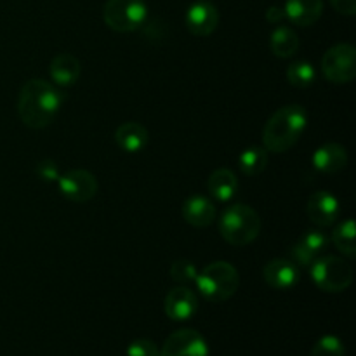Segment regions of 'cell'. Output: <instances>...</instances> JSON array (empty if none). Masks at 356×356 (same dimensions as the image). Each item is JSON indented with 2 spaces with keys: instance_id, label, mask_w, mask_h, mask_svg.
<instances>
[{
  "instance_id": "6da1fadb",
  "label": "cell",
  "mask_w": 356,
  "mask_h": 356,
  "mask_svg": "<svg viewBox=\"0 0 356 356\" xmlns=\"http://www.w3.org/2000/svg\"><path fill=\"white\" fill-rule=\"evenodd\" d=\"M63 104V94L54 83L31 79L21 87L17 96L19 120L30 129H45L54 122Z\"/></svg>"
},
{
  "instance_id": "7a4b0ae2",
  "label": "cell",
  "mask_w": 356,
  "mask_h": 356,
  "mask_svg": "<svg viewBox=\"0 0 356 356\" xmlns=\"http://www.w3.org/2000/svg\"><path fill=\"white\" fill-rule=\"evenodd\" d=\"M308 125V113L301 104H287L275 111L263 129V145L266 152L285 153L301 139Z\"/></svg>"
},
{
  "instance_id": "3957f363",
  "label": "cell",
  "mask_w": 356,
  "mask_h": 356,
  "mask_svg": "<svg viewBox=\"0 0 356 356\" xmlns=\"http://www.w3.org/2000/svg\"><path fill=\"white\" fill-rule=\"evenodd\" d=\"M195 284L198 292L209 302H225L238 291L240 275L233 264L226 261H216L198 271Z\"/></svg>"
},
{
  "instance_id": "277c9868",
  "label": "cell",
  "mask_w": 356,
  "mask_h": 356,
  "mask_svg": "<svg viewBox=\"0 0 356 356\" xmlns=\"http://www.w3.org/2000/svg\"><path fill=\"white\" fill-rule=\"evenodd\" d=\"M219 233L233 247L252 243L261 233V218L250 205L235 204L219 219Z\"/></svg>"
},
{
  "instance_id": "5b68a950",
  "label": "cell",
  "mask_w": 356,
  "mask_h": 356,
  "mask_svg": "<svg viewBox=\"0 0 356 356\" xmlns=\"http://www.w3.org/2000/svg\"><path fill=\"white\" fill-rule=\"evenodd\" d=\"M309 275L320 291L330 294L344 292L353 284V270L350 263L337 256L316 257L309 266Z\"/></svg>"
},
{
  "instance_id": "8992f818",
  "label": "cell",
  "mask_w": 356,
  "mask_h": 356,
  "mask_svg": "<svg viewBox=\"0 0 356 356\" xmlns=\"http://www.w3.org/2000/svg\"><path fill=\"white\" fill-rule=\"evenodd\" d=\"M148 7L145 0H106L103 19L108 28L120 33H131L146 23Z\"/></svg>"
},
{
  "instance_id": "52a82bcc",
  "label": "cell",
  "mask_w": 356,
  "mask_h": 356,
  "mask_svg": "<svg viewBox=\"0 0 356 356\" xmlns=\"http://www.w3.org/2000/svg\"><path fill=\"white\" fill-rule=\"evenodd\" d=\"M322 72L329 82L350 83L356 76V49L351 44H336L323 54Z\"/></svg>"
},
{
  "instance_id": "ba28073f",
  "label": "cell",
  "mask_w": 356,
  "mask_h": 356,
  "mask_svg": "<svg viewBox=\"0 0 356 356\" xmlns=\"http://www.w3.org/2000/svg\"><path fill=\"white\" fill-rule=\"evenodd\" d=\"M58 186L63 197L75 204H86L92 200L97 193L96 176L83 169H73L59 176Z\"/></svg>"
},
{
  "instance_id": "9c48e42d",
  "label": "cell",
  "mask_w": 356,
  "mask_h": 356,
  "mask_svg": "<svg viewBox=\"0 0 356 356\" xmlns=\"http://www.w3.org/2000/svg\"><path fill=\"white\" fill-rule=\"evenodd\" d=\"M159 356H209V344L198 330L179 329L167 337Z\"/></svg>"
},
{
  "instance_id": "30bf717a",
  "label": "cell",
  "mask_w": 356,
  "mask_h": 356,
  "mask_svg": "<svg viewBox=\"0 0 356 356\" xmlns=\"http://www.w3.org/2000/svg\"><path fill=\"white\" fill-rule=\"evenodd\" d=\"M184 23L195 37H209L218 28L219 13L214 3L209 0H197L188 7Z\"/></svg>"
},
{
  "instance_id": "8fae6325",
  "label": "cell",
  "mask_w": 356,
  "mask_h": 356,
  "mask_svg": "<svg viewBox=\"0 0 356 356\" xmlns=\"http://www.w3.org/2000/svg\"><path fill=\"white\" fill-rule=\"evenodd\" d=\"M163 309H165V315L174 322H186L197 315L198 298L190 287L179 285V287L170 289L169 294L165 296Z\"/></svg>"
},
{
  "instance_id": "7c38bea8",
  "label": "cell",
  "mask_w": 356,
  "mask_h": 356,
  "mask_svg": "<svg viewBox=\"0 0 356 356\" xmlns=\"http://www.w3.org/2000/svg\"><path fill=\"white\" fill-rule=\"evenodd\" d=\"M263 278L275 291H291L299 284L301 270L291 259L277 257L264 264Z\"/></svg>"
},
{
  "instance_id": "4fadbf2b",
  "label": "cell",
  "mask_w": 356,
  "mask_h": 356,
  "mask_svg": "<svg viewBox=\"0 0 356 356\" xmlns=\"http://www.w3.org/2000/svg\"><path fill=\"white\" fill-rule=\"evenodd\" d=\"M306 212H308V218L318 228H327V226H332L337 221V218H339V200L330 191L320 190L308 198Z\"/></svg>"
},
{
  "instance_id": "5bb4252c",
  "label": "cell",
  "mask_w": 356,
  "mask_h": 356,
  "mask_svg": "<svg viewBox=\"0 0 356 356\" xmlns=\"http://www.w3.org/2000/svg\"><path fill=\"white\" fill-rule=\"evenodd\" d=\"M312 163L318 172L337 174L348 165V152L343 145L325 143L313 153Z\"/></svg>"
},
{
  "instance_id": "9a60e30c",
  "label": "cell",
  "mask_w": 356,
  "mask_h": 356,
  "mask_svg": "<svg viewBox=\"0 0 356 356\" xmlns=\"http://www.w3.org/2000/svg\"><path fill=\"white\" fill-rule=\"evenodd\" d=\"M183 218L193 228H207L216 221V205L204 195H193L183 204Z\"/></svg>"
},
{
  "instance_id": "2e32d148",
  "label": "cell",
  "mask_w": 356,
  "mask_h": 356,
  "mask_svg": "<svg viewBox=\"0 0 356 356\" xmlns=\"http://www.w3.org/2000/svg\"><path fill=\"white\" fill-rule=\"evenodd\" d=\"M285 17L298 26H312L322 17L323 0H287L284 6Z\"/></svg>"
},
{
  "instance_id": "e0dca14e",
  "label": "cell",
  "mask_w": 356,
  "mask_h": 356,
  "mask_svg": "<svg viewBox=\"0 0 356 356\" xmlns=\"http://www.w3.org/2000/svg\"><path fill=\"white\" fill-rule=\"evenodd\" d=\"M115 141L125 153H139L149 141V132L138 122H125L115 131Z\"/></svg>"
},
{
  "instance_id": "ac0fdd59",
  "label": "cell",
  "mask_w": 356,
  "mask_h": 356,
  "mask_svg": "<svg viewBox=\"0 0 356 356\" xmlns=\"http://www.w3.org/2000/svg\"><path fill=\"white\" fill-rule=\"evenodd\" d=\"M80 61L72 54H58L51 61L49 66V75H51L52 83L58 87H70L73 83H76V80L80 79Z\"/></svg>"
},
{
  "instance_id": "d6986e66",
  "label": "cell",
  "mask_w": 356,
  "mask_h": 356,
  "mask_svg": "<svg viewBox=\"0 0 356 356\" xmlns=\"http://www.w3.org/2000/svg\"><path fill=\"white\" fill-rule=\"evenodd\" d=\"M207 190L218 202H229L238 191V179L229 169H218L209 176Z\"/></svg>"
},
{
  "instance_id": "ffe728a7",
  "label": "cell",
  "mask_w": 356,
  "mask_h": 356,
  "mask_svg": "<svg viewBox=\"0 0 356 356\" xmlns=\"http://www.w3.org/2000/svg\"><path fill=\"white\" fill-rule=\"evenodd\" d=\"M270 49L277 58L280 59L292 58L299 49L298 33L289 26H277L273 31H271Z\"/></svg>"
},
{
  "instance_id": "44dd1931",
  "label": "cell",
  "mask_w": 356,
  "mask_h": 356,
  "mask_svg": "<svg viewBox=\"0 0 356 356\" xmlns=\"http://www.w3.org/2000/svg\"><path fill=\"white\" fill-rule=\"evenodd\" d=\"M355 235H356V229H355V221L351 218L344 219L341 225L336 226L332 233V242L336 245V249L339 250L343 256L350 257L353 259L356 256V242H355Z\"/></svg>"
},
{
  "instance_id": "7402d4cb",
  "label": "cell",
  "mask_w": 356,
  "mask_h": 356,
  "mask_svg": "<svg viewBox=\"0 0 356 356\" xmlns=\"http://www.w3.org/2000/svg\"><path fill=\"white\" fill-rule=\"evenodd\" d=\"M240 170H242L245 176H257V174L263 172L268 165V152L261 146H250V148L243 149L240 153L238 159Z\"/></svg>"
},
{
  "instance_id": "603a6c76",
  "label": "cell",
  "mask_w": 356,
  "mask_h": 356,
  "mask_svg": "<svg viewBox=\"0 0 356 356\" xmlns=\"http://www.w3.org/2000/svg\"><path fill=\"white\" fill-rule=\"evenodd\" d=\"M285 75H287L289 83L294 87H299V89L309 87L316 80L315 68L308 61H294L292 65H289Z\"/></svg>"
},
{
  "instance_id": "cb8c5ba5",
  "label": "cell",
  "mask_w": 356,
  "mask_h": 356,
  "mask_svg": "<svg viewBox=\"0 0 356 356\" xmlns=\"http://www.w3.org/2000/svg\"><path fill=\"white\" fill-rule=\"evenodd\" d=\"M346 348L337 336H323L313 346L312 356H344Z\"/></svg>"
},
{
  "instance_id": "d4e9b609",
  "label": "cell",
  "mask_w": 356,
  "mask_h": 356,
  "mask_svg": "<svg viewBox=\"0 0 356 356\" xmlns=\"http://www.w3.org/2000/svg\"><path fill=\"white\" fill-rule=\"evenodd\" d=\"M197 275L198 270L191 261L177 259L170 264V277L179 284H191V282H195Z\"/></svg>"
},
{
  "instance_id": "484cf974",
  "label": "cell",
  "mask_w": 356,
  "mask_h": 356,
  "mask_svg": "<svg viewBox=\"0 0 356 356\" xmlns=\"http://www.w3.org/2000/svg\"><path fill=\"white\" fill-rule=\"evenodd\" d=\"M299 243L305 245L309 252H313L318 257L320 254L327 249V245H329V236L323 232H320V229H309V232H306L305 235L299 238Z\"/></svg>"
},
{
  "instance_id": "4316f807",
  "label": "cell",
  "mask_w": 356,
  "mask_h": 356,
  "mask_svg": "<svg viewBox=\"0 0 356 356\" xmlns=\"http://www.w3.org/2000/svg\"><path fill=\"white\" fill-rule=\"evenodd\" d=\"M159 346L152 339H136L129 344L127 356H159Z\"/></svg>"
},
{
  "instance_id": "83f0119b",
  "label": "cell",
  "mask_w": 356,
  "mask_h": 356,
  "mask_svg": "<svg viewBox=\"0 0 356 356\" xmlns=\"http://www.w3.org/2000/svg\"><path fill=\"white\" fill-rule=\"evenodd\" d=\"M315 259H316L315 254L309 252V250L306 249L305 245H301L299 242L291 249V261L298 268H309Z\"/></svg>"
},
{
  "instance_id": "f1b7e54d",
  "label": "cell",
  "mask_w": 356,
  "mask_h": 356,
  "mask_svg": "<svg viewBox=\"0 0 356 356\" xmlns=\"http://www.w3.org/2000/svg\"><path fill=\"white\" fill-rule=\"evenodd\" d=\"M35 172H37V176L40 177L42 181H45V183H54V181L59 179V169H58V163L54 162V160H42L40 163L37 165V169H35Z\"/></svg>"
},
{
  "instance_id": "f546056e",
  "label": "cell",
  "mask_w": 356,
  "mask_h": 356,
  "mask_svg": "<svg viewBox=\"0 0 356 356\" xmlns=\"http://www.w3.org/2000/svg\"><path fill=\"white\" fill-rule=\"evenodd\" d=\"M334 9L344 16H355L356 14V0H330Z\"/></svg>"
},
{
  "instance_id": "4dcf8cb0",
  "label": "cell",
  "mask_w": 356,
  "mask_h": 356,
  "mask_svg": "<svg viewBox=\"0 0 356 356\" xmlns=\"http://www.w3.org/2000/svg\"><path fill=\"white\" fill-rule=\"evenodd\" d=\"M284 17H285V13H284V9H282V7L273 6V7H270V9L266 10V19H268V23L278 24L282 19H284Z\"/></svg>"
}]
</instances>
